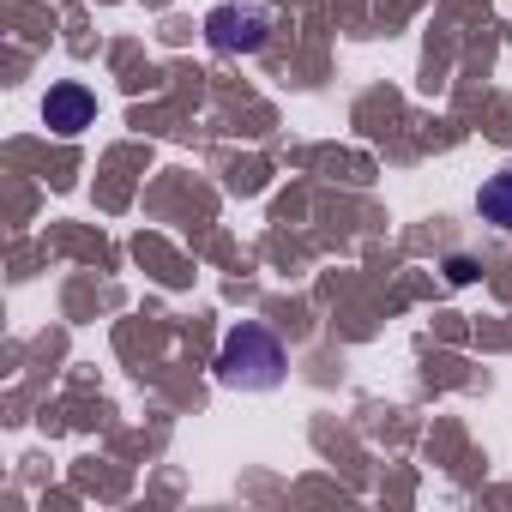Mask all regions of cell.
<instances>
[{"label": "cell", "instance_id": "cell-1", "mask_svg": "<svg viewBox=\"0 0 512 512\" xmlns=\"http://www.w3.org/2000/svg\"><path fill=\"white\" fill-rule=\"evenodd\" d=\"M284 344H278V332L272 326H260V320H241V326H229V338H223V350H217V380L223 386H235V392H272V386H284Z\"/></svg>", "mask_w": 512, "mask_h": 512}, {"label": "cell", "instance_id": "cell-2", "mask_svg": "<svg viewBox=\"0 0 512 512\" xmlns=\"http://www.w3.org/2000/svg\"><path fill=\"white\" fill-rule=\"evenodd\" d=\"M266 37H272V13L260 0H223L205 13V43L217 55H260Z\"/></svg>", "mask_w": 512, "mask_h": 512}, {"label": "cell", "instance_id": "cell-3", "mask_svg": "<svg viewBox=\"0 0 512 512\" xmlns=\"http://www.w3.org/2000/svg\"><path fill=\"white\" fill-rule=\"evenodd\" d=\"M43 121H49V133H61V139H73V133H85L91 121H97V97L85 91V85H49V97H43Z\"/></svg>", "mask_w": 512, "mask_h": 512}, {"label": "cell", "instance_id": "cell-4", "mask_svg": "<svg viewBox=\"0 0 512 512\" xmlns=\"http://www.w3.org/2000/svg\"><path fill=\"white\" fill-rule=\"evenodd\" d=\"M476 211H482V223L512 229V175H488L482 193H476Z\"/></svg>", "mask_w": 512, "mask_h": 512}, {"label": "cell", "instance_id": "cell-5", "mask_svg": "<svg viewBox=\"0 0 512 512\" xmlns=\"http://www.w3.org/2000/svg\"><path fill=\"white\" fill-rule=\"evenodd\" d=\"M446 278H452V284H470V278H476V266L464 260V253H452V260H446Z\"/></svg>", "mask_w": 512, "mask_h": 512}]
</instances>
